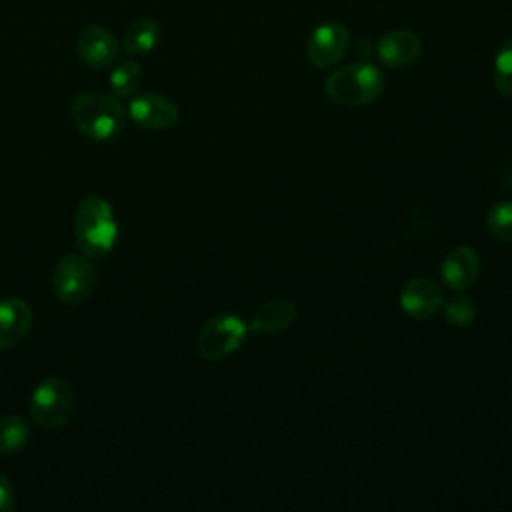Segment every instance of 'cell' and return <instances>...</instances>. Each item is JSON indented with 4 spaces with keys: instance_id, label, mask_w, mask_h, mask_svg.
Segmentation results:
<instances>
[{
    "instance_id": "obj_1",
    "label": "cell",
    "mask_w": 512,
    "mask_h": 512,
    "mask_svg": "<svg viewBox=\"0 0 512 512\" xmlns=\"http://www.w3.org/2000/svg\"><path fill=\"white\" fill-rule=\"evenodd\" d=\"M74 238L82 254L90 258L108 256L118 240V222L112 204L102 196H84L74 214Z\"/></svg>"
},
{
    "instance_id": "obj_2",
    "label": "cell",
    "mask_w": 512,
    "mask_h": 512,
    "mask_svg": "<svg viewBox=\"0 0 512 512\" xmlns=\"http://www.w3.org/2000/svg\"><path fill=\"white\" fill-rule=\"evenodd\" d=\"M70 116L80 134L96 142H106L124 130L128 112L116 96L88 90L72 100Z\"/></svg>"
},
{
    "instance_id": "obj_3",
    "label": "cell",
    "mask_w": 512,
    "mask_h": 512,
    "mask_svg": "<svg viewBox=\"0 0 512 512\" xmlns=\"http://www.w3.org/2000/svg\"><path fill=\"white\" fill-rule=\"evenodd\" d=\"M324 90L336 104L358 108L372 104L384 90V74L372 62L360 60L336 68L324 82Z\"/></svg>"
},
{
    "instance_id": "obj_4",
    "label": "cell",
    "mask_w": 512,
    "mask_h": 512,
    "mask_svg": "<svg viewBox=\"0 0 512 512\" xmlns=\"http://www.w3.org/2000/svg\"><path fill=\"white\" fill-rule=\"evenodd\" d=\"M28 410L38 426L46 430H58L72 418L74 390L66 380L58 376L44 378L32 390Z\"/></svg>"
},
{
    "instance_id": "obj_5",
    "label": "cell",
    "mask_w": 512,
    "mask_h": 512,
    "mask_svg": "<svg viewBox=\"0 0 512 512\" xmlns=\"http://www.w3.org/2000/svg\"><path fill=\"white\" fill-rule=\"evenodd\" d=\"M98 284L96 266L80 254L64 256L52 272V290L64 304L76 306L86 302Z\"/></svg>"
},
{
    "instance_id": "obj_6",
    "label": "cell",
    "mask_w": 512,
    "mask_h": 512,
    "mask_svg": "<svg viewBox=\"0 0 512 512\" xmlns=\"http://www.w3.org/2000/svg\"><path fill=\"white\" fill-rule=\"evenodd\" d=\"M246 334H248V326L240 316L236 314L212 316L198 332V338H196L198 354L210 362L222 360L234 354L244 344Z\"/></svg>"
},
{
    "instance_id": "obj_7",
    "label": "cell",
    "mask_w": 512,
    "mask_h": 512,
    "mask_svg": "<svg viewBox=\"0 0 512 512\" xmlns=\"http://www.w3.org/2000/svg\"><path fill=\"white\" fill-rule=\"evenodd\" d=\"M348 46H350L348 28L336 20H328L318 24L310 32L308 44H306V58L314 68L328 70L344 58Z\"/></svg>"
},
{
    "instance_id": "obj_8",
    "label": "cell",
    "mask_w": 512,
    "mask_h": 512,
    "mask_svg": "<svg viewBox=\"0 0 512 512\" xmlns=\"http://www.w3.org/2000/svg\"><path fill=\"white\" fill-rule=\"evenodd\" d=\"M128 118L146 130H168L178 122V106L162 94L144 92L132 96Z\"/></svg>"
},
{
    "instance_id": "obj_9",
    "label": "cell",
    "mask_w": 512,
    "mask_h": 512,
    "mask_svg": "<svg viewBox=\"0 0 512 512\" xmlns=\"http://www.w3.org/2000/svg\"><path fill=\"white\" fill-rule=\"evenodd\" d=\"M76 52L86 66L108 68L118 58L120 44L108 28L100 24H90L80 30L76 38Z\"/></svg>"
},
{
    "instance_id": "obj_10",
    "label": "cell",
    "mask_w": 512,
    "mask_h": 512,
    "mask_svg": "<svg viewBox=\"0 0 512 512\" xmlns=\"http://www.w3.org/2000/svg\"><path fill=\"white\" fill-rule=\"evenodd\" d=\"M444 296L440 286L428 276L410 278L400 292L402 310L414 320H426L442 308Z\"/></svg>"
},
{
    "instance_id": "obj_11",
    "label": "cell",
    "mask_w": 512,
    "mask_h": 512,
    "mask_svg": "<svg viewBox=\"0 0 512 512\" xmlns=\"http://www.w3.org/2000/svg\"><path fill=\"white\" fill-rule=\"evenodd\" d=\"M420 52H422V42L418 34L406 28L386 32L376 44L378 60L384 66L396 68V70L408 68L410 64H414L420 58Z\"/></svg>"
},
{
    "instance_id": "obj_12",
    "label": "cell",
    "mask_w": 512,
    "mask_h": 512,
    "mask_svg": "<svg viewBox=\"0 0 512 512\" xmlns=\"http://www.w3.org/2000/svg\"><path fill=\"white\" fill-rule=\"evenodd\" d=\"M442 282L456 292L472 288L480 276V256L470 246H458L450 250L440 264Z\"/></svg>"
},
{
    "instance_id": "obj_13",
    "label": "cell",
    "mask_w": 512,
    "mask_h": 512,
    "mask_svg": "<svg viewBox=\"0 0 512 512\" xmlns=\"http://www.w3.org/2000/svg\"><path fill=\"white\" fill-rule=\"evenodd\" d=\"M32 308L22 298L0 300V350L20 344L32 328Z\"/></svg>"
},
{
    "instance_id": "obj_14",
    "label": "cell",
    "mask_w": 512,
    "mask_h": 512,
    "mask_svg": "<svg viewBox=\"0 0 512 512\" xmlns=\"http://www.w3.org/2000/svg\"><path fill=\"white\" fill-rule=\"evenodd\" d=\"M296 316H298L296 302L288 298H272L256 308V312L250 318V330H254L256 334L274 336L290 328Z\"/></svg>"
},
{
    "instance_id": "obj_15",
    "label": "cell",
    "mask_w": 512,
    "mask_h": 512,
    "mask_svg": "<svg viewBox=\"0 0 512 512\" xmlns=\"http://www.w3.org/2000/svg\"><path fill=\"white\" fill-rule=\"evenodd\" d=\"M160 24L154 18L142 16L136 18L128 24V28L124 30L122 36V48L126 54L130 56H140V54H148L150 50L156 48V44L160 42Z\"/></svg>"
},
{
    "instance_id": "obj_16",
    "label": "cell",
    "mask_w": 512,
    "mask_h": 512,
    "mask_svg": "<svg viewBox=\"0 0 512 512\" xmlns=\"http://www.w3.org/2000/svg\"><path fill=\"white\" fill-rule=\"evenodd\" d=\"M144 80V70L136 60H120L108 76L110 90L116 98H132Z\"/></svg>"
},
{
    "instance_id": "obj_17",
    "label": "cell",
    "mask_w": 512,
    "mask_h": 512,
    "mask_svg": "<svg viewBox=\"0 0 512 512\" xmlns=\"http://www.w3.org/2000/svg\"><path fill=\"white\" fill-rule=\"evenodd\" d=\"M30 440V424L20 416L0 418V456H12L20 452Z\"/></svg>"
},
{
    "instance_id": "obj_18",
    "label": "cell",
    "mask_w": 512,
    "mask_h": 512,
    "mask_svg": "<svg viewBox=\"0 0 512 512\" xmlns=\"http://www.w3.org/2000/svg\"><path fill=\"white\" fill-rule=\"evenodd\" d=\"M492 80L498 94L506 100H512V38L506 40L494 56Z\"/></svg>"
},
{
    "instance_id": "obj_19",
    "label": "cell",
    "mask_w": 512,
    "mask_h": 512,
    "mask_svg": "<svg viewBox=\"0 0 512 512\" xmlns=\"http://www.w3.org/2000/svg\"><path fill=\"white\" fill-rule=\"evenodd\" d=\"M488 232L502 242H512V202H498L486 216Z\"/></svg>"
},
{
    "instance_id": "obj_20",
    "label": "cell",
    "mask_w": 512,
    "mask_h": 512,
    "mask_svg": "<svg viewBox=\"0 0 512 512\" xmlns=\"http://www.w3.org/2000/svg\"><path fill=\"white\" fill-rule=\"evenodd\" d=\"M442 312L448 324L452 326H468L476 318V304L466 296H454L442 302Z\"/></svg>"
},
{
    "instance_id": "obj_21",
    "label": "cell",
    "mask_w": 512,
    "mask_h": 512,
    "mask_svg": "<svg viewBox=\"0 0 512 512\" xmlns=\"http://www.w3.org/2000/svg\"><path fill=\"white\" fill-rule=\"evenodd\" d=\"M16 508V490L6 474L0 472V512H10Z\"/></svg>"
}]
</instances>
